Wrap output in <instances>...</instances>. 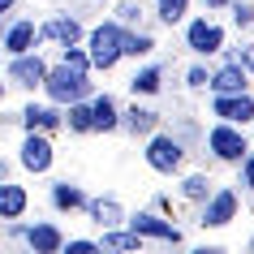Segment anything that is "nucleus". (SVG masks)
Returning a JSON list of instances; mask_svg holds the SVG:
<instances>
[{
	"instance_id": "f257e3e1",
	"label": "nucleus",
	"mask_w": 254,
	"mask_h": 254,
	"mask_svg": "<svg viewBox=\"0 0 254 254\" xmlns=\"http://www.w3.org/2000/svg\"><path fill=\"white\" fill-rule=\"evenodd\" d=\"M43 86H48V95H52L56 104H78L82 95L91 91V82H86V69L69 65V61H65V65H61V69H52Z\"/></svg>"
},
{
	"instance_id": "f03ea898",
	"label": "nucleus",
	"mask_w": 254,
	"mask_h": 254,
	"mask_svg": "<svg viewBox=\"0 0 254 254\" xmlns=\"http://www.w3.org/2000/svg\"><path fill=\"white\" fill-rule=\"evenodd\" d=\"M121 56H125V30H121L117 22L99 26L91 35V61H95V69H112Z\"/></svg>"
},
{
	"instance_id": "7ed1b4c3",
	"label": "nucleus",
	"mask_w": 254,
	"mask_h": 254,
	"mask_svg": "<svg viewBox=\"0 0 254 254\" xmlns=\"http://www.w3.org/2000/svg\"><path fill=\"white\" fill-rule=\"evenodd\" d=\"M207 142H211V151L220 155V160H241V155H246V138L233 129V121H228V125H220V129H211V138H207Z\"/></svg>"
},
{
	"instance_id": "20e7f679",
	"label": "nucleus",
	"mask_w": 254,
	"mask_h": 254,
	"mask_svg": "<svg viewBox=\"0 0 254 254\" xmlns=\"http://www.w3.org/2000/svg\"><path fill=\"white\" fill-rule=\"evenodd\" d=\"M9 78L17 82V86H39V82H48V65H43L39 56H13V65H9Z\"/></svg>"
},
{
	"instance_id": "39448f33",
	"label": "nucleus",
	"mask_w": 254,
	"mask_h": 254,
	"mask_svg": "<svg viewBox=\"0 0 254 254\" xmlns=\"http://www.w3.org/2000/svg\"><path fill=\"white\" fill-rule=\"evenodd\" d=\"M215 117H224V121H233V125H246V121L254 117V99L250 95H220L215 99Z\"/></svg>"
},
{
	"instance_id": "423d86ee",
	"label": "nucleus",
	"mask_w": 254,
	"mask_h": 254,
	"mask_svg": "<svg viewBox=\"0 0 254 254\" xmlns=\"http://www.w3.org/2000/svg\"><path fill=\"white\" fill-rule=\"evenodd\" d=\"M147 160H151V168H155V173H173L177 164H181V147H177L173 138H151Z\"/></svg>"
},
{
	"instance_id": "0eeeda50",
	"label": "nucleus",
	"mask_w": 254,
	"mask_h": 254,
	"mask_svg": "<svg viewBox=\"0 0 254 254\" xmlns=\"http://www.w3.org/2000/svg\"><path fill=\"white\" fill-rule=\"evenodd\" d=\"M233 211H237V194H233V190H220V194L207 202V211H202V224L220 228V224H228V220H233Z\"/></svg>"
},
{
	"instance_id": "6e6552de",
	"label": "nucleus",
	"mask_w": 254,
	"mask_h": 254,
	"mask_svg": "<svg viewBox=\"0 0 254 254\" xmlns=\"http://www.w3.org/2000/svg\"><path fill=\"white\" fill-rule=\"evenodd\" d=\"M22 164H26L30 173H48V164H52V147H48V138H35V129H30V138L22 142Z\"/></svg>"
},
{
	"instance_id": "1a4fd4ad",
	"label": "nucleus",
	"mask_w": 254,
	"mask_h": 254,
	"mask_svg": "<svg viewBox=\"0 0 254 254\" xmlns=\"http://www.w3.org/2000/svg\"><path fill=\"white\" fill-rule=\"evenodd\" d=\"M190 48H194V52H220V43H224V35H220V26H211V22H194V26H190Z\"/></svg>"
},
{
	"instance_id": "9d476101",
	"label": "nucleus",
	"mask_w": 254,
	"mask_h": 254,
	"mask_svg": "<svg viewBox=\"0 0 254 254\" xmlns=\"http://www.w3.org/2000/svg\"><path fill=\"white\" fill-rule=\"evenodd\" d=\"M211 91H215V95H237V91H246V69H241V65H224V69L211 78Z\"/></svg>"
},
{
	"instance_id": "9b49d317",
	"label": "nucleus",
	"mask_w": 254,
	"mask_h": 254,
	"mask_svg": "<svg viewBox=\"0 0 254 254\" xmlns=\"http://www.w3.org/2000/svg\"><path fill=\"white\" fill-rule=\"evenodd\" d=\"M129 224H134L138 233H147V237H160V241H181V233H177L173 224H164L160 215H134Z\"/></svg>"
},
{
	"instance_id": "f8f14e48",
	"label": "nucleus",
	"mask_w": 254,
	"mask_h": 254,
	"mask_svg": "<svg viewBox=\"0 0 254 254\" xmlns=\"http://www.w3.org/2000/svg\"><path fill=\"white\" fill-rule=\"evenodd\" d=\"M30 43H35V26H30V22H13V26H9V35H4V48H9V56L30 52Z\"/></svg>"
},
{
	"instance_id": "ddd939ff",
	"label": "nucleus",
	"mask_w": 254,
	"mask_h": 254,
	"mask_svg": "<svg viewBox=\"0 0 254 254\" xmlns=\"http://www.w3.org/2000/svg\"><path fill=\"white\" fill-rule=\"evenodd\" d=\"M22 207H26V190L22 186H0V215L4 220H17Z\"/></svg>"
},
{
	"instance_id": "4468645a",
	"label": "nucleus",
	"mask_w": 254,
	"mask_h": 254,
	"mask_svg": "<svg viewBox=\"0 0 254 254\" xmlns=\"http://www.w3.org/2000/svg\"><path fill=\"white\" fill-rule=\"evenodd\" d=\"M43 35H48V39H61V43L69 48V43H78L82 26L73 22V17H56V22H48V26H43Z\"/></svg>"
},
{
	"instance_id": "2eb2a0df",
	"label": "nucleus",
	"mask_w": 254,
	"mask_h": 254,
	"mask_svg": "<svg viewBox=\"0 0 254 254\" xmlns=\"http://www.w3.org/2000/svg\"><path fill=\"white\" fill-rule=\"evenodd\" d=\"M26 237H30V246H35L39 254H52V250H61V233H56L52 224H39V228H30Z\"/></svg>"
},
{
	"instance_id": "dca6fc26",
	"label": "nucleus",
	"mask_w": 254,
	"mask_h": 254,
	"mask_svg": "<svg viewBox=\"0 0 254 254\" xmlns=\"http://www.w3.org/2000/svg\"><path fill=\"white\" fill-rule=\"evenodd\" d=\"M22 121H26L30 129H52V125H56V112H52V108H35V104H30L26 112H22Z\"/></svg>"
},
{
	"instance_id": "f3484780",
	"label": "nucleus",
	"mask_w": 254,
	"mask_h": 254,
	"mask_svg": "<svg viewBox=\"0 0 254 254\" xmlns=\"http://www.w3.org/2000/svg\"><path fill=\"white\" fill-rule=\"evenodd\" d=\"M112 125H117V104H112V99H95V129H112Z\"/></svg>"
},
{
	"instance_id": "a211bd4d",
	"label": "nucleus",
	"mask_w": 254,
	"mask_h": 254,
	"mask_svg": "<svg viewBox=\"0 0 254 254\" xmlns=\"http://www.w3.org/2000/svg\"><path fill=\"white\" fill-rule=\"evenodd\" d=\"M104 246L108 250H138V246H142V233H138V228L134 233H108Z\"/></svg>"
},
{
	"instance_id": "6ab92c4d",
	"label": "nucleus",
	"mask_w": 254,
	"mask_h": 254,
	"mask_svg": "<svg viewBox=\"0 0 254 254\" xmlns=\"http://www.w3.org/2000/svg\"><path fill=\"white\" fill-rule=\"evenodd\" d=\"M69 125H73V129H95V108L69 104Z\"/></svg>"
},
{
	"instance_id": "aec40b11",
	"label": "nucleus",
	"mask_w": 254,
	"mask_h": 254,
	"mask_svg": "<svg viewBox=\"0 0 254 254\" xmlns=\"http://www.w3.org/2000/svg\"><path fill=\"white\" fill-rule=\"evenodd\" d=\"M52 198H56V207H82V194L69 186V181H61V186L52 190Z\"/></svg>"
},
{
	"instance_id": "412c9836",
	"label": "nucleus",
	"mask_w": 254,
	"mask_h": 254,
	"mask_svg": "<svg viewBox=\"0 0 254 254\" xmlns=\"http://www.w3.org/2000/svg\"><path fill=\"white\" fill-rule=\"evenodd\" d=\"M134 91H142V95H155L160 91V69H142L134 78Z\"/></svg>"
},
{
	"instance_id": "4be33fe9",
	"label": "nucleus",
	"mask_w": 254,
	"mask_h": 254,
	"mask_svg": "<svg viewBox=\"0 0 254 254\" xmlns=\"http://www.w3.org/2000/svg\"><path fill=\"white\" fill-rule=\"evenodd\" d=\"M91 211H95L99 224H117V220H121V207H117V202H91Z\"/></svg>"
},
{
	"instance_id": "5701e85b",
	"label": "nucleus",
	"mask_w": 254,
	"mask_h": 254,
	"mask_svg": "<svg viewBox=\"0 0 254 254\" xmlns=\"http://www.w3.org/2000/svg\"><path fill=\"white\" fill-rule=\"evenodd\" d=\"M155 43H151V35H125V56H142L151 52Z\"/></svg>"
},
{
	"instance_id": "b1692460",
	"label": "nucleus",
	"mask_w": 254,
	"mask_h": 254,
	"mask_svg": "<svg viewBox=\"0 0 254 254\" xmlns=\"http://www.w3.org/2000/svg\"><path fill=\"white\" fill-rule=\"evenodd\" d=\"M151 125H155V112H147V108H129V129H142V134H147Z\"/></svg>"
},
{
	"instance_id": "393cba45",
	"label": "nucleus",
	"mask_w": 254,
	"mask_h": 254,
	"mask_svg": "<svg viewBox=\"0 0 254 254\" xmlns=\"http://www.w3.org/2000/svg\"><path fill=\"white\" fill-rule=\"evenodd\" d=\"M181 13H186V0H160V17L164 22H177Z\"/></svg>"
},
{
	"instance_id": "a878e982",
	"label": "nucleus",
	"mask_w": 254,
	"mask_h": 254,
	"mask_svg": "<svg viewBox=\"0 0 254 254\" xmlns=\"http://www.w3.org/2000/svg\"><path fill=\"white\" fill-rule=\"evenodd\" d=\"M207 194V177H190L186 181V198H202Z\"/></svg>"
},
{
	"instance_id": "bb28decb",
	"label": "nucleus",
	"mask_w": 254,
	"mask_h": 254,
	"mask_svg": "<svg viewBox=\"0 0 254 254\" xmlns=\"http://www.w3.org/2000/svg\"><path fill=\"white\" fill-rule=\"evenodd\" d=\"M65 61H69V65H78V69H86V65H95L91 56H82L78 48H73V43H69V48H65Z\"/></svg>"
},
{
	"instance_id": "cd10ccee",
	"label": "nucleus",
	"mask_w": 254,
	"mask_h": 254,
	"mask_svg": "<svg viewBox=\"0 0 254 254\" xmlns=\"http://www.w3.org/2000/svg\"><path fill=\"white\" fill-rule=\"evenodd\" d=\"M117 17L125 22V26H129V22H138V4H134V0H125V4L117 9Z\"/></svg>"
},
{
	"instance_id": "c85d7f7f",
	"label": "nucleus",
	"mask_w": 254,
	"mask_h": 254,
	"mask_svg": "<svg viewBox=\"0 0 254 254\" xmlns=\"http://www.w3.org/2000/svg\"><path fill=\"white\" fill-rule=\"evenodd\" d=\"M233 22H237V26L254 22V9H250V4H233Z\"/></svg>"
},
{
	"instance_id": "c756f323",
	"label": "nucleus",
	"mask_w": 254,
	"mask_h": 254,
	"mask_svg": "<svg viewBox=\"0 0 254 254\" xmlns=\"http://www.w3.org/2000/svg\"><path fill=\"white\" fill-rule=\"evenodd\" d=\"M65 250H69V254H91V250H95V241H69Z\"/></svg>"
},
{
	"instance_id": "7c9ffc66",
	"label": "nucleus",
	"mask_w": 254,
	"mask_h": 254,
	"mask_svg": "<svg viewBox=\"0 0 254 254\" xmlns=\"http://www.w3.org/2000/svg\"><path fill=\"white\" fill-rule=\"evenodd\" d=\"M190 86H211V78H207L202 69H190Z\"/></svg>"
},
{
	"instance_id": "2f4dec72",
	"label": "nucleus",
	"mask_w": 254,
	"mask_h": 254,
	"mask_svg": "<svg viewBox=\"0 0 254 254\" xmlns=\"http://www.w3.org/2000/svg\"><path fill=\"white\" fill-rule=\"evenodd\" d=\"M246 186L254 190V155H250V160H246Z\"/></svg>"
},
{
	"instance_id": "473e14b6",
	"label": "nucleus",
	"mask_w": 254,
	"mask_h": 254,
	"mask_svg": "<svg viewBox=\"0 0 254 254\" xmlns=\"http://www.w3.org/2000/svg\"><path fill=\"white\" fill-rule=\"evenodd\" d=\"M207 4H224V0H207Z\"/></svg>"
}]
</instances>
